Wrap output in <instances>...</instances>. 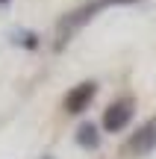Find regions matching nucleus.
<instances>
[{"label": "nucleus", "mask_w": 156, "mask_h": 159, "mask_svg": "<svg viewBox=\"0 0 156 159\" xmlns=\"http://www.w3.org/2000/svg\"><path fill=\"white\" fill-rule=\"evenodd\" d=\"M133 3H141V0H91V3L80 6V9H74V12H68V15L56 24V50H62V47L71 41V35L80 33L97 12L109 9V6H133Z\"/></svg>", "instance_id": "1"}, {"label": "nucleus", "mask_w": 156, "mask_h": 159, "mask_svg": "<svg viewBox=\"0 0 156 159\" xmlns=\"http://www.w3.org/2000/svg\"><path fill=\"white\" fill-rule=\"evenodd\" d=\"M133 115H136V100H133V97H121V100L109 103V106L103 109V121H100V127H103L106 133H121V130L130 127Z\"/></svg>", "instance_id": "2"}, {"label": "nucleus", "mask_w": 156, "mask_h": 159, "mask_svg": "<svg viewBox=\"0 0 156 159\" xmlns=\"http://www.w3.org/2000/svg\"><path fill=\"white\" fill-rule=\"evenodd\" d=\"M94 94H97V83H94V80H82V83H77L74 89L65 94V100H62L65 112H68V115H80V112H86V109L91 106Z\"/></svg>", "instance_id": "3"}, {"label": "nucleus", "mask_w": 156, "mask_h": 159, "mask_svg": "<svg viewBox=\"0 0 156 159\" xmlns=\"http://www.w3.org/2000/svg\"><path fill=\"white\" fill-rule=\"evenodd\" d=\"M127 150L133 156H147V153L156 150V115L133 133V139L127 142Z\"/></svg>", "instance_id": "4"}, {"label": "nucleus", "mask_w": 156, "mask_h": 159, "mask_svg": "<svg viewBox=\"0 0 156 159\" xmlns=\"http://www.w3.org/2000/svg\"><path fill=\"white\" fill-rule=\"evenodd\" d=\"M77 144H80V148H86V150L100 148V130L91 124V121H86V124L77 127Z\"/></svg>", "instance_id": "5"}, {"label": "nucleus", "mask_w": 156, "mask_h": 159, "mask_svg": "<svg viewBox=\"0 0 156 159\" xmlns=\"http://www.w3.org/2000/svg\"><path fill=\"white\" fill-rule=\"evenodd\" d=\"M12 41L27 47V50H35V47H38V35L29 33V30H15V33H12Z\"/></svg>", "instance_id": "6"}, {"label": "nucleus", "mask_w": 156, "mask_h": 159, "mask_svg": "<svg viewBox=\"0 0 156 159\" xmlns=\"http://www.w3.org/2000/svg\"><path fill=\"white\" fill-rule=\"evenodd\" d=\"M6 3H9V0H0V6H6Z\"/></svg>", "instance_id": "7"}, {"label": "nucleus", "mask_w": 156, "mask_h": 159, "mask_svg": "<svg viewBox=\"0 0 156 159\" xmlns=\"http://www.w3.org/2000/svg\"><path fill=\"white\" fill-rule=\"evenodd\" d=\"M44 159H53V156H44Z\"/></svg>", "instance_id": "8"}]
</instances>
